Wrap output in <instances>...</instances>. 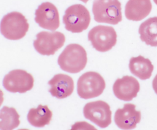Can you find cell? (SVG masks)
I'll list each match as a JSON object with an SVG mask.
<instances>
[{"label": "cell", "instance_id": "obj_1", "mask_svg": "<svg viewBox=\"0 0 157 130\" xmlns=\"http://www.w3.org/2000/svg\"><path fill=\"white\" fill-rule=\"evenodd\" d=\"M87 62L85 49L80 45H68L58 59V63L64 71L77 73L84 69Z\"/></svg>", "mask_w": 157, "mask_h": 130}, {"label": "cell", "instance_id": "obj_2", "mask_svg": "<svg viewBox=\"0 0 157 130\" xmlns=\"http://www.w3.org/2000/svg\"><path fill=\"white\" fill-rule=\"evenodd\" d=\"M29 24L21 13L12 12L4 15L0 23L2 35L9 40H17L24 37L28 31Z\"/></svg>", "mask_w": 157, "mask_h": 130}, {"label": "cell", "instance_id": "obj_3", "mask_svg": "<svg viewBox=\"0 0 157 130\" xmlns=\"http://www.w3.org/2000/svg\"><path fill=\"white\" fill-rule=\"evenodd\" d=\"M92 12L98 23L117 24L122 20L121 3L118 0H94Z\"/></svg>", "mask_w": 157, "mask_h": 130}, {"label": "cell", "instance_id": "obj_4", "mask_svg": "<svg viewBox=\"0 0 157 130\" xmlns=\"http://www.w3.org/2000/svg\"><path fill=\"white\" fill-rule=\"evenodd\" d=\"M91 16L88 9L82 4H74L65 11L63 21L66 30L72 33H80L86 29Z\"/></svg>", "mask_w": 157, "mask_h": 130}, {"label": "cell", "instance_id": "obj_5", "mask_svg": "<svg viewBox=\"0 0 157 130\" xmlns=\"http://www.w3.org/2000/svg\"><path fill=\"white\" fill-rule=\"evenodd\" d=\"M105 87L102 76L94 71H88L80 76L77 81V93L83 99H90L101 95Z\"/></svg>", "mask_w": 157, "mask_h": 130}, {"label": "cell", "instance_id": "obj_6", "mask_svg": "<svg viewBox=\"0 0 157 130\" xmlns=\"http://www.w3.org/2000/svg\"><path fill=\"white\" fill-rule=\"evenodd\" d=\"M117 37L113 27L103 25L93 27L88 34V40L93 47L99 52H106L111 49L117 43Z\"/></svg>", "mask_w": 157, "mask_h": 130}, {"label": "cell", "instance_id": "obj_7", "mask_svg": "<svg viewBox=\"0 0 157 130\" xmlns=\"http://www.w3.org/2000/svg\"><path fill=\"white\" fill-rule=\"evenodd\" d=\"M64 42L65 36L60 32L42 31L36 35L33 45L39 54L50 56L61 48Z\"/></svg>", "mask_w": 157, "mask_h": 130}, {"label": "cell", "instance_id": "obj_8", "mask_svg": "<svg viewBox=\"0 0 157 130\" xmlns=\"http://www.w3.org/2000/svg\"><path fill=\"white\" fill-rule=\"evenodd\" d=\"M84 117L101 128L107 127L112 121V112L109 105L98 100L86 103L83 107Z\"/></svg>", "mask_w": 157, "mask_h": 130}, {"label": "cell", "instance_id": "obj_9", "mask_svg": "<svg viewBox=\"0 0 157 130\" xmlns=\"http://www.w3.org/2000/svg\"><path fill=\"white\" fill-rule=\"evenodd\" d=\"M34 84L33 76L23 70H13L7 74L2 81L5 89L12 93H25L32 89Z\"/></svg>", "mask_w": 157, "mask_h": 130}, {"label": "cell", "instance_id": "obj_10", "mask_svg": "<svg viewBox=\"0 0 157 130\" xmlns=\"http://www.w3.org/2000/svg\"><path fill=\"white\" fill-rule=\"evenodd\" d=\"M35 21L44 29L55 31L59 26V13L56 6L50 2L39 5L35 12Z\"/></svg>", "mask_w": 157, "mask_h": 130}, {"label": "cell", "instance_id": "obj_11", "mask_svg": "<svg viewBox=\"0 0 157 130\" xmlns=\"http://www.w3.org/2000/svg\"><path fill=\"white\" fill-rule=\"evenodd\" d=\"M140 90V84L134 77L124 76L117 79L113 85V92L119 99L129 101L137 96Z\"/></svg>", "mask_w": 157, "mask_h": 130}, {"label": "cell", "instance_id": "obj_12", "mask_svg": "<svg viewBox=\"0 0 157 130\" xmlns=\"http://www.w3.org/2000/svg\"><path fill=\"white\" fill-rule=\"evenodd\" d=\"M141 119V112L136 110V106L131 103L125 104L121 109H118L114 115L117 126L122 129H132L136 127Z\"/></svg>", "mask_w": 157, "mask_h": 130}, {"label": "cell", "instance_id": "obj_13", "mask_svg": "<svg viewBox=\"0 0 157 130\" xmlns=\"http://www.w3.org/2000/svg\"><path fill=\"white\" fill-rule=\"evenodd\" d=\"M50 93L52 96L63 99L70 96L74 90V84L72 78L64 74H57L48 82Z\"/></svg>", "mask_w": 157, "mask_h": 130}, {"label": "cell", "instance_id": "obj_14", "mask_svg": "<svg viewBox=\"0 0 157 130\" xmlns=\"http://www.w3.org/2000/svg\"><path fill=\"white\" fill-rule=\"evenodd\" d=\"M151 9L150 0H129L125 5L124 13L128 20L138 21L147 17Z\"/></svg>", "mask_w": 157, "mask_h": 130}, {"label": "cell", "instance_id": "obj_15", "mask_svg": "<svg viewBox=\"0 0 157 130\" xmlns=\"http://www.w3.org/2000/svg\"><path fill=\"white\" fill-rule=\"evenodd\" d=\"M153 68L151 61L142 56L131 57L129 60V68L131 73L142 80L151 77Z\"/></svg>", "mask_w": 157, "mask_h": 130}, {"label": "cell", "instance_id": "obj_16", "mask_svg": "<svg viewBox=\"0 0 157 130\" xmlns=\"http://www.w3.org/2000/svg\"><path fill=\"white\" fill-rule=\"evenodd\" d=\"M139 33L142 41L151 46H157V16L151 17L139 26Z\"/></svg>", "mask_w": 157, "mask_h": 130}, {"label": "cell", "instance_id": "obj_17", "mask_svg": "<svg viewBox=\"0 0 157 130\" xmlns=\"http://www.w3.org/2000/svg\"><path fill=\"white\" fill-rule=\"evenodd\" d=\"M52 117V112L47 106L39 104L37 108H31L27 115L29 123L38 128L48 125Z\"/></svg>", "mask_w": 157, "mask_h": 130}, {"label": "cell", "instance_id": "obj_18", "mask_svg": "<svg viewBox=\"0 0 157 130\" xmlns=\"http://www.w3.org/2000/svg\"><path fill=\"white\" fill-rule=\"evenodd\" d=\"M19 117L15 108L3 107L0 110V130H11L18 126Z\"/></svg>", "mask_w": 157, "mask_h": 130}, {"label": "cell", "instance_id": "obj_19", "mask_svg": "<svg viewBox=\"0 0 157 130\" xmlns=\"http://www.w3.org/2000/svg\"><path fill=\"white\" fill-rule=\"evenodd\" d=\"M152 86H153V88L155 92L157 94V74L155 76V77L154 78V79L153 80Z\"/></svg>", "mask_w": 157, "mask_h": 130}, {"label": "cell", "instance_id": "obj_20", "mask_svg": "<svg viewBox=\"0 0 157 130\" xmlns=\"http://www.w3.org/2000/svg\"><path fill=\"white\" fill-rule=\"evenodd\" d=\"M4 101V98H3V92L0 89V107L2 104V103H3Z\"/></svg>", "mask_w": 157, "mask_h": 130}, {"label": "cell", "instance_id": "obj_21", "mask_svg": "<svg viewBox=\"0 0 157 130\" xmlns=\"http://www.w3.org/2000/svg\"><path fill=\"white\" fill-rule=\"evenodd\" d=\"M80 1H81L83 2L84 3H86V2L88 1V0H80Z\"/></svg>", "mask_w": 157, "mask_h": 130}, {"label": "cell", "instance_id": "obj_22", "mask_svg": "<svg viewBox=\"0 0 157 130\" xmlns=\"http://www.w3.org/2000/svg\"><path fill=\"white\" fill-rule=\"evenodd\" d=\"M153 1H154V2L157 5V0H153Z\"/></svg>", "mask_w": 157, "mask_h": 130}]
</instances>
